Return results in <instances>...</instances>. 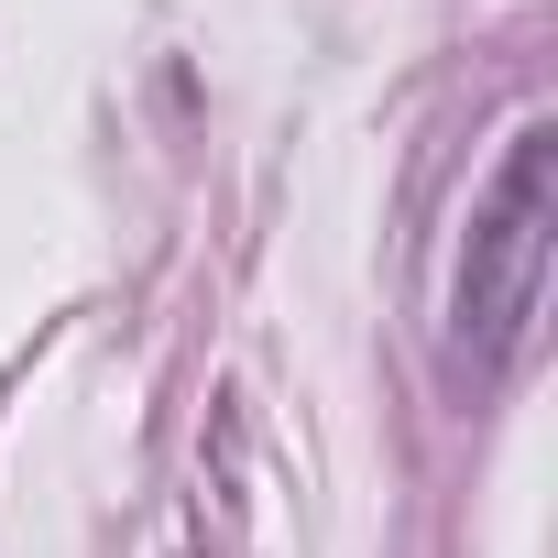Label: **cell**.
Masks as SVG:
<instances>
[{
  "mask_svg": "<svg viewBox=\"0 0 558 558\" xmlns=\"http://www.w3.org/2000/svg\"><path fill=\"white\" fill-rule=\"evenodd\" d=\"M547 154H558V132L525 121L504 175H493V197L471 208V252H460V340L493 373L525 351L536 296H547Z\"/></svg>",
  "mask_w": 558,
  "mask_h": 558,
  "instance_id": "1",
  "label": "cell"
}]
</instances>
